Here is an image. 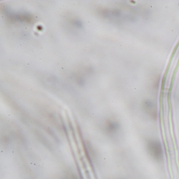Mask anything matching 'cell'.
Listing matches in <instances>:
<instances>
[{"label":"cell","instance_id":"1","mask_svg":"<svg viewBox=\"0 0 179 179\" xmlns=\"http://www.w3.org/2000/svg\"><path fill=\"white\" fill-rule=\"evenodd\" d=\"M148 149L150 154L156 158H159L163 155V148L159 142L151 140L148 142Z\"/></svg>","mask_w":179,"mask_h":179}]
</instances>
